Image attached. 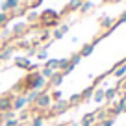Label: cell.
<instances>
[{"label": "cell", "mask_w": 126, "mask_h": 126, "mask_svg": "<svg viewBox=\"0 0 126 126\" xmlns=\"http://www.w3.org/2000/svg\"><path fill=\"white\" fill-rule=\"evenodd\" d=\"M13 98H15V93H11V91H8L0 96V113L13 110Z\"/></svg>", "instance_id": "7a4b0ae2"}, {"label": "cell", "mask_w": 126, "mask_h": 126, "mask_svg": "<svg viewBox=\"0 0 126 126\" xmlns=\"http://www.w3.org/2000/svg\"><path fill=\"white\" fill-rule=\"evenodd\" d=\"M39 72H41V76H43V78H45V80L48 82V80L52 78V74H54L56 71H52V69H47V67H43V69H41Z\"/></svg>", "instance_id": "4316f807"}, {"label": "cell", "mask_w": 126, "mask_h": 126, "mask_svg": "<svg viewBox=\"0 0 126 126\" xmlns=\"http://www.w3.org/2000/svg\"><path fill=\"white\" fill-rule=\"evenodd\" d=\"M9 19H11V17H9V13H2V11H0V28H4L6 24L9 22Z\"/></svg>", "instance_id": "f1b7e54d"}, {"label": "cell", "mask_w": 126, "mask_h": 126, "mask_svg": "<svg viewBox=\"0 0 126 126\" xmlns=\"http://www.w3.org/2000/svg\"><path fill=\"white\" fill-rule=\"evenodd\" d=\"M47 39H50V32H48V30H47V32H45V33H43V35L39 37V41H41V43H45V41H47Z\"/></svg>", "instance_id": "f35d334b"}, {"label": "cell", "mask_w": 126, "mask_h": 126, "mask_svg": "<svg viewBox=\"0 0 126 126\" xmlns=\"http://www.w3.org/2000/svg\"><path fill=\"white\" fill-rule=\"evenodd\" d=\"M17 48H26V50H30L32 45L28 43V41H19V43H17Z\"/></svg>", "instance_id": "e575fe53"}, {"label": "cell", "mask_w": 126, "mask_h": 126, "mask_svg": "<svg viewBox=\"0 0 126 126\" xmlns=\"http://www.w3.org/2000/svg\"><path fill=\"white\" fill-rule=\"evenodd\" d=\"M80 59H82V56H80V52H76V54H72L71 58H69V61H71L72 65H74V67H76V65H78V63H80Z\"/></svg>", "instance_id": "1f68e13d"}, {"label": "cell", "mask_w": 126, "mask_h": 126, "mask_svg": "<svg viewBox=\"0 0 126 126\" xmlns=\"http://www.w3.org/2000/svg\"><path fill=\"white\" fill-rule=\"evenodd\" d=\"M24 30H26V24H15L11 32H13V35H22Z\"/></svg>", "instance_id": "83f0119b"}, {"label": "cell", "mask_w": 126, "mask_h": 126, "mask_svg": "<svg viewBox=\"0 0 126 126\" xmlns=\"http://www.w3.org/2000/svg\"><path fill=\"white\" fill-rule=\"evenodd\" d=\"M117 93H119V91L115 89V87H108V89H104V100H106V104H113Z\"/></svg>", "instance_id": "52a82bcc"}, {"label": "cell", "mask_w": 126, "mask_h": 126, "mask_svg": "<svg viewBox=\"0 0 126 126\" xmlns=\"http://www.w3.org/2000/svg\"><path fill=\"white\" fill-rule=\"evenodd\" d=\"M67 110H69V102H67V98H61V100H58V102H52V106H50V111H52L54 115L65 113Z\"/></svg>", "instance_id": "3957f363"}, {"label": "cell", "mask_w": 126, "mask_h": 126, "mask_svg": "<svg viewBox=\"0 0 126 126\" xmlns=\"http://www.w3.org/2000/svg\"><path fill=\"white\" fill-rule=\"evenodd\" d=\"M69 126H82V124H78V122H71Z\"/></svg>", "instance_id": "b9f144b4"}, {"label": "cell", "mask_w": 126, "mask_h": 126, "mask_svg": "<svg viewBox=\"0 0 126 126\" xmlns=\"http://www.w3.org/2000/svg\"><path fill=\"white\" fill-rule=\"evenodd\" d=\"M94 89H96V83H91V85H87L85 89L80 93V94H82V100H83V102H85V100H91V98H93Z\"/></svg>", "instance_id": "9c48e42d"}, {"label": "cell", "mask_w": 126, "mask_h": 126, "mask_svg": "<svg viewBox=\"0 0 126 126\" xmlns=\"http://www.w3.org/2000/svg\"><path fill=\"white\" fill-rule=\"evenodd\" d=\"M100 26H102L104 30H113V19H111V17H102V19H100Z\"/></svg>", "instance_id": "7402d4cb"}, {"label": "cell", "mask_w": 126, "mask_h": 126, "mask_svg": "<svg viewBox=\"0 0 126 126\" xmlns=\"http://www.w3.org/2000/svg\"><path fill=\"white\" fill-rule=\"evenodd\" d=\"M41 94V91H37V89H32V91H28L26 93V102L28 104H35V100H37V96Z\"/></svg>", "instance_id": "2e32d148"}, {"label": "cell", "mask_w": 126, "mask_h": 126, "mask_svg": "<svg viewBox=\"0 0 126 126\" xmlns=\"http://www.w3.org/2000/svg\"><path fill=\"white\" fill-rule=\"evenodd\" d=\"M35 110H41V111H45V110H50V106H52V98H50V93H48L47 89L45 91H41V94L37 96V100H35Z\"/></svg>", "instance_id": "6da1fadb"}, {"label": "cell", "mask_w": 126, "mask_h": 126, "mask_svg": "<svg viewBox=\"0 0 126 126\" xmlns=\"http://www.w3.org/2000/svg\"><path fill=\"white\" fill-rule=\"evenodd\" d=\"M39 24H43L45 28H56L59 24V19H48V20H39Z\"/></svg>", "instance_id": "cb8c5ba5"}, {"label": "cell", "mask_w": 126, "mask_h": 126, "mask_svg": "<svg viewBox=\"0 0 126 126\" xmlns=\"http://www.w3.org/2000/svg\"><path fill=\"white\" fill-rule=\"evenodd\" d=\"M93 8H94V4L91 2V0H83L82 2V6H80V13H89V11H93Z\"/></svg>", "instance_id": "d6986e66"}, {"label": "cell", "mask_w": 126, "mask_h": 126, "mask_svg": "<svg viewBox=\"0 0 126 126\" xmlns=\"http://www.w3.org/2000/svg\"><path fill=\"white\" fill-rule=\"evenodd\" d=\"M124 113H126V106H124Z\"/></svg>", "instance_id": "f6af8a7d"}, {"label": "cell", "mask_w": 126, "mask_h": 126, "mask_svg": "<svg viewBox=\"0 0 126 126\" xmlns=\"http://www.w3.org/2000/svg\"><path fill=\"white\" fill-rule=\"evenodd\" d=\"M94 117H96V122H102V121H106V119H110L111 115H110V111H108V108H100V110L94 111Z\"/></svg>", "instance_id": "7c38bea8"}, {"label": "cell", "mask_w": 126, "mask_h": 126, "mask_svg": "<svg viewBox=\"0 0 126 126\" xmlns=\"http://www.w3.org/2000/svg\"><path fill=\"white\" fill-rule=\"evenodd\" d=\"M113 76L119 80H122L126 76V63H122V65H119L117 69H113Z\"/></svg>", "instance_id": "e0dca14e"}, {"label": "cell", "mask_w": 126, "mask_h": 126, "mask_svg": "<svg viewBox=\"0 0 126 126\" xmlns=\"http://www.w3.org/2000/svg\"><path fill=\"white\" fill-rule=\"evenodd\" d=\"M113 124H115V119L113 117H110V119H106V121L100 122V126H113Z\"/></svg>", "instance_id": "8d00e7d4"}, {"label": "cell", "mask_w": 126, "mask_h": 126, "mask_svg": "<svg viewBox=\"0 0 126 126\" xmlns=\"http://www.w3.org/2000/svg\"><path fill=\"white\" fill-rule=\"evenodd\" d=\"M93 126H100V122H94V124H93Z\"/></svg>", "instance_id": "7bdbcfd3"}, {"label": "cell", "mask_w": 126, "mask_h": 126, "mask_svg": "<svg viewBox=\"0 0 126 126\" xmlns=\"http://www.w3.org/2000/svg\"><path fill=\"white\" fill-rule=\"evenodd\" d=\"M28 106L26 102V94H15V98H13V111H20Z\"/></svg>", "instance_id": "5b68a950"}, {"label": "cell", "mask_w": 126, "mask_h": 126, "mask_svg": "<svg viewBox=\"0 0 126 126\" xmlns=\"http://www.w3.org/2000/svg\"><path fill=\"white\" fill-rule=\"evenodd\" d=\"M67 102H69V108L78 106V104H82V102H83V100H82V94H80V93H74L71 98H67Z\"/></svg>", "instance_id": "ffe728a7"}, {"label": "cell", "mask_w": 126, "mask_h": 126, "mask_svg": "<svg viewBox=\"0 0 126 126\" xmlns=\"http://www.w3.org/2000/svg\"><path fill=\"white\" fill-rule=\"evenodd\" d=\"M37 59H41V61H47V59H48V54H47V48H43V50H39V52H37Z\"/></svg>", "instance_id": "d6a6232c"}, {"label": "cell", "mask_w": 126, "mask_h": 126, "mask_svg": "<svg viewBox=\"0 0 126 126\" xmlns=\"http://www.w3.org/2000/svg\"><path fill=\"white\" fill-rule=\"evenodd\" d=\"M17 111H13V110H9V111H6V113H0V122H6V121H11V119H15L17 117Z\"/></svg>", "instance_id": "603a6c76"}, {"label": "cell", "mask_w": 126, "mask_h": 126, "mask_svg": "<svg viewBox=\"0 0 126 126\" xmlns=\"http://www.w3.org/2000/svg\"><path fill=\"white\" fill-rule=\"evenodd\" d=\"M124 22H126V11H124V13H122V15H121V17L117 19V22L113 24V30H115V28L119 26V24H124Z\"/></svg>", "instance_id": "836d02e7"}, {"label": "cell", "mask_w": 126, "mask_h": 126, "mask_svg": "<svg viewBox=\"0 0 126 126\" xmlns=\"http://www.w3.org/2000/svg\"><path fill=\"white\" fill-rule=\"evenodd\" d=\"M32 111H28L26 110V108H24V110H20V115H19V117H17V119H19V122H26V121H30V119H32Z\"/></svg>", "instance_id": "d4e9b609"}, {"label": "cell", "mask_w": 126, "mask_h": 126, "mask_svg": "<svg viewBox=\"0 0 126 126\" xmlns=\"http://www.w3.org/2000/svg\"><path fill=\"white\" fill-rule=\"evenodd\" d=\"M4 126H20V122H19V119H11V121H6L4 122Z\"/></svg>", "instance_id": "d590c367"}, {"label": "cell", "mask_w": 126, "mask_h": 126, "mask_svg": "<svg viewBox=\"0 0 126 126\" xmlns=\"http://www.w3.org/2000/svg\"><path fill=\"white\" fill-rule=\"evenodd\" d=\"M54 126H69V122H56Z\"/></svg>", "instance_id": "60d3db41"}, {"label": "cell", "mask_w": 126, "mask_h": 126, "mask_svg": "<svg viewBox=\"0 0 126 126\" xmlns=\"http://www.w3.org/2000/svg\"><path fill=\"white\" fill-rule=\"evenodd\" d=\"M19 6H20V0H4V2L0 4V11L2 13H9V11L19 9Z\"/></svg>", "instance_id": "277c9868"}, {"label": "cell", "mask_w": 126, "mask_h": 126, "mask_svg": "<svg viewBox=\"0 0 126 126\" xmlns=\"http://www.w3.org/2000/svg\"><path fill=\"white\" fill-rule=\"evenodd\" d=\"M45 67H47V69H52V71H58V59L48 58L47 61H45Z\"/></svg>", "instance_id": "484cf974"}, {"label": "cell", "mask_w": 126, "mask_h": 126, "mask_svg": "<svg viewBox=\"0 0 126 126\" xmlns=\"http://www.w3.org/2000/svg\"><path fill=\"white\" fill-rule=\"evenodd\" d=\"M104 89H106V87H96V89H94L93 100H94L96 104H102V102H104Z\"/></svg>", "instance_id": "5bb4252c"}, {"label": "cell", "mask_w": 126, "mask_h": 126, "mask_svg": "<svg viewBox=\"0 0 126 126\" xmlns=\"http://www.w3.org/2000/svg\"><path fill=\"white\" fill-rule=\"evenodd\" d=\"M83 0H71L67 6H65V9H63L61 13H59V17L65 15V13H71V11H76V9H80V6H82Z\"/></svg>", "instance_id": "8992f818"}, {"label": "cell", "mask_w": 126, "mask_h": 126, "mask_svg": "<svg viewBox=\"0 0 126 126\" xmlns=\"http://www.w3.org/2000/svg\"><path fill=\"white\" fill-rule=\"evenodd\" d=\"M93 50H94V45H93V43H85V45L82 47V50H80V56H82V58L91 56V54H93Z\"/></svg>", "instance_id": "ac0fdd59"}, {"label": "cell", "mask_w": 126, "mask_h": 126, "mask_svg": "<svg viewBox=\"0 0 126 126\" xmlns=\"http://www.w3.org/2000/svg\"><path fill=\"white\" fill-rule=\"evenodd\" d=\"M15 65L17 69H24V71H30V65H32V59L30 58H15Z\"/></svg>", "instance_id": "ba28073f"}, {"label": "cell", "mask_w": 126, "mask_h": 126, "mask_svg": "<svg viewBox=\"0 0 126 126\" xmlns=\"http://www.w3.org/2000/svg\"><path fill=\"white\" fill-rule=\"evenodd\" d=\"M0 47H2V39H0Z\"/></svg>", "instance_id": "ee69618b"}, {"label": "cell", "mask_w": 126, "mask_h": 126, "mask_svg": "<svg viewBox=\"0 0 126 126\" xmlns=\"http://www.w3.org/2000/svg\"><path fill=\"white\" fill-rule=\"evenodd\" d=\"M61 82H63V74L59 71H56L54 74H52V78L48 80V85H52V87H56V89H58L59 85H61Z\"/></svg>", "instance_id": "30bf717a"}, {"label": "cell", "mask_w": 126, "mask_h": 126, "mask_svg": "<svg viewBox=\"0 0 126 126\" xmlns=\"http://www.w3.org/2000/svg\"><path fill=\"white\" fill-rule=\"evenodd\" d=\"M28 22H39V13L37 11H30L28 13Z\"/></svg>", "instance_id": "4dcf8cb0"}, {"label": "cell", "mask_w": 126, "mask_h": 126, "mask_svg": "<svg viewBox=\"0 0 126 126\" xmlns=\"http://www.w3.org/2000/svg\"><path fill=\"white\" fill-rule=\"evenodd\" d=\"M48 19H59V13H56L54 9H45L39 15V20H48Z\"/></svg>", "instance_id": "4fadbf2b"}, {"label": "cell", "mask_w": 126, "mask_h": 126, "mask_svg": "<svg viewBox=\"0 0 126 126\" xmlns=\"http://www.w3.org/2000/svg\"><path fill=\"white\" fill-rule=\"evenodd\" d=\"M13 54V47H4L0 48V61H8Z\"/></svg>", "instance_id": "9a60e30c"}, {"label": "cell", "mask_w": 126, "mask_h": 126, "mask_svg": "<svg viewBox=\"0 0 126 126\" xmlns=\"http://www.w3.org/2000/svg\"><path fill=\"white\" fill-rule=\"evenodd\" d=\"M52 37H54V39H61V37H63L61 30H59V28H56V30H54V33H52Z\"/></svg>", "instance_id": "74e56055"}, {"label": "cell", "mask_w": 126, "mask_h": 126, "mask_svg": "<svg viewBox=\"0 0 126 126\" xmlns=\"http://www.w3.org/2000/svg\"><path fill=\"white\" fill-rule=\"evenodd\" d=\"M58 28L61 30V33H63V35H65V33L69 32V28H71V26H69V24H61V26H58Z\"/></svg>", "instance_id": "ab89813d"}, {"label": "cell", "mask_w": 126, "mask_h": 126, "mask_svg": "<svg viewBox=\"0 0 126 126\" xmlns=\"http://www.w3.org/2000/svg\"><path fill=\"white\" fill-rule=\"evenodd\" d=\"M50 98H52V102H58V100H61V98H63L61 91H59V89H54V91L50 93Z\"/></svg>", "instance_id": "f546056e"}, {"label": "cell", "mask_w": 126, "mask_h": 126, "mask_svg": "<svg viewBox=\"0 0 126 126\" xmlns=\"http://www.w3.org/2000/svg\"><path fill=\"white\" fill-rule=\"evenodd\" d=\"M45 124V117L43 115H32V119H30V126H43Z\"/></svg>", "instance_id": "44dd1931"}, {"label": "cell", "mask_w": 126, "mask_h": 126, "mask_svg": "<svg viewBox=\"0 0 126 126\" xmlns=\"http://www.w3.org/2000/svg\"><path fill=\"white\" fill-rule=\"evenodd\" d=\"M94 122H96V117H94V111H91V113H85L82 117L80 124H82V126H93Z\"/></svg>", "instance_id": "8fae6325"}]
</instances>
